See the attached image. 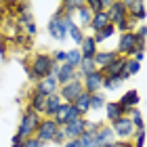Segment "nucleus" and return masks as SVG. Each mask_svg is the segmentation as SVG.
Returning <instances> with one entry per match:
<instances>
[{
    "label": "nucleus",
    "instance_id": "nucleus-1",
    "mask_svg": "<svg viewBox=\"0 0 147 147\" xmlns=\"http://www.w3.org/2000/svg\"><path fill=\"white\" fill-rule=\"evenodd\" d=\"M74 17L67 15V13H63V11H57L55 15H53L49 19V23H46V30H49V36L53 40H59V42H63L65 38H67L69 34V30L74 28Z\"/></svg>",
    "mask_w": 147,
    "mask_h": 147
},
{
    "label": "nucleus",
    "instance_id": "nucleus-2",
    "mask_svg": "<svg viewBox=\"0 0 147 147\" xmlns=\"http://www.w3.org/2000/svg\"><path fill=\"white\" fill-rule=\"evenodd\" d=\"M53 59L49 53H36L34 57H32L30 61V67H28V76L30 80H34V82H38V80H42L46 76H53Z\"/></svg>",
    "mask_w": 147,
    "mask_h": 147
},
{
    "label": "nucleus",
    "instance_id": "nucleus-3",
    "mask_svg": "<svg viewBox=\"0 0 147 147\" xmlns=\"http://www.w3.org/2000/svg\"><path fill=\"white\" fill-rule=\"evenodd\" d=\"M40 120H42V118H40L36 111L25 109V111H23V116H21V122H19V128H17L15 135H17V137H21L23 141H25V139H30V137H34V132H36V128H38Z\"/></svg>",
    "mask_w": 147,
    "mask_h": 147
},
{
    "label": "nucleus",
    "instance_id": "nucleus-4",
    "mask_svg": "<svg viewBox=\"0 0 147 147\" xmlns=\"http://www.w3.org/2000/svg\"><path fill=\"white\" fill-rule=\"evenodd\" d=\"M109 128H111L116 141H132V137H135V132H137V128L132 126V122H130L128 116L118 118L116 122L109 124Z\"/></svg>",
    "mask_w": 147,
    "mask_h": 147
},
{
    "label": "nucleus",
    "instance_id": "nucleus-5",
    "mask_svg": "<svg viewBox=\"0 0 147 147\" xmlns=\"http://www.w3.org/2000/svg\"><path fill=\"white\" fill-rule=\"evenodd\" d=\"M59 128H61V126H57L53 118H42L40 124H38V128H36V132H34V139H38L42 145L53 143V137L57 135Z\"/></svg>",
    "mask_w": 147,
    "mask_h": 147
},
{
    "label": "nucleus",
    "instance_id": "nucleus-6",
    "mask_svg": "<svg viewBox=\"0 0 147 147\" xmlns=\"http://www.w3.org/2000/svg\"><path fill=\"white\" fill-rule=\"evenodd\" d=\"M139 49V42L135 38V32H126V34H120V40H118V57H124V59H130L135 55V51Z\"/></svg>",
    "mask_w": 147,
    "mask_h": 147
},
{
    "label": "nucleus",
    "instance_id": "nucleus-7",
    "mask_svg": "<svg viewBox=\"0 0 147 147\" xmlns=\"http://www.w3.org/2000/svg\"><path fill=\"white\" fill-rule=\"evenodd\" d=\"M82 92H84V88H82V80L76 78V80H71V82H67V84L59 86L57 95L61 97L63 103H74L80 95H82Z\"/></svg>",
    "mask_w": 147,
    "mask_h": 147
},
{
    "label": "nucleus",
    "instance_id": "nucleus-8",
    "mask_svg": "<svg viewBox=\"0 0 147 147\" xmlns=\"http://www.w3.org/2000/svg\"><path fill=\"white\" fill-rule=\"evenodd\" d=\"M78 118H82V116H80V111L74 107L71 103H61V107H59L57 113L53 116L57 126H65V124H69V122H74V120H78Z\"/></svg>",
    "mask_w": 147,
    "mask_h": 147
},
{
    "label": "nucleus",
    "instance_id": "nucleus-9",
    "mask_svg": "<svg viewBox=\"0 0 147 147\" xmlns=\"http://www.w3.org/2000/svg\"><path fill=\"white\" fill-rule=\"evenodd\" d=\"M82 88L88 95H97V92H103V74L101 71H92L88 76L82 78Z\"/></svg>",
    "mask_w": 147,
    "mask_h": 147
},
{
    "label": "nucleus",
    "instance_id": "nucleus-10",
    "mask_svg": "<svg viewBox=\"0 0 147 147\" xmlns=\"http://www.w3.org/2000/svg\"><path fill=\"white\" fill-rule=\"evenodd\" d=\"M53 76H55L59 86H63V84H67V82H71V80L78 78L76 76V69L69 67V65H65V63H61V65L55 63V65H53Z\"/></svg>",
    "mask_w": 147,
    "mask_h": 147
},
{
    "label": "nucleus",
    "instance_id": "nucleus-11",
    "mask_svg": "<svg viewBox=\"0 0 147 147\" xmlns=\"http://www.w3.org/2000/svg\"><path fill=\"white\" fill-rule=\"evenodd\" d=\"M139 101H141V99H139V92H137V90H126L116 103L120 105V111H122V116H128V111H130L132 107H137Z\"/></svg>",
    "mask_w": 147,
    "mask_h": 147
},
{
    "label": "nucleus",
    "instance_id": "nucleus-12",
    "mask_svg": "<svg viewBox=\"0 0 147 147\" xmlns=\"http://www.w3.org/2000/svg\"><path fill=\"white\" fill-rule=\"evenodd\" d=\"M34 90H38L40 95H44V97H51V95H57L59 84H57L55 76H46V78H42V80H38V82H36Z\"/></svg>",
    "mask_w": 147,
    "mask_h": 147
},
{
    "label": "nucleus",
    "instance_id": "nucleus-13",
    "mask_svg": "<svg viewBox=\"0 0 147 147\" xmlns=\"http://www.w3.org/2000/svg\"><path fill=\"white\" fill-rule=\"evenodd\" d=\"M107 15H109V21L113 25H120L122 21H126V17H128V13L124 9V2L122 0H113L111 6L107 9Z\"/></svg>",
    "mask_w": 147,
    "mask_h": 147
},
{
    "label": "nucleus",
    "instance_id": "nucleus-14",
    "mask_svg": "<svg viewBox=\"0 0 147 147\" xmlns=\"http://www.w3.org/2000/svg\"><path fill=\"white\" fill-rule=\"evenodd\" d=\"M61 128H63L67 139H80V135H82L84 128H86V118H78V120H74V122L61 126Z\"/></svg>",
    "mask_w": 147,
    "mask_h": 147
},
{
    "label": "nucleus",
    "instance_id": "nucleus-15",
    "mask_svg": "<svg viewBox=\"0 0 147 147\" xmlns=\"http://www.w3.org/2000/svg\"><path fill=\"white\" fill-rule=\"evenodd\" d=\"M109 23H111V21H109L107 11H99V13H92V19H90L88 30L92 32V34H97V32H101L103 28H107Z\"/></svg>",
    "mask_w": 147,
    "mask_h": 147
},
{
    "label": "nucleus",
    "instance_id": "nucleus-16",
    "mask_svg": "<svg viewBox=\"0 0 147 147\" xmlns=\"http://www.w3.org/2000/svg\"><path fill=\"white\" fill-rule=\"evenodd\" d=\"M80 49V55H82V59H92L99 53V46H97V42L92 40V36L90 34H86L84 36V40H82V44L78 46Z\"/></svg>",
    "mask_w": 147,
    "mask_h": 147
},
{
    "label": "nucleus",
    "instance_id": "nucleus-17",
    "mask_svg": "<svg viewBox=\"0 0 147 147\" xmlns=\"http://www.w3.org/2000/svg\"><path fill=\"white\" fill-rule=\"evenodd\" d=\"M116 57H118L116 49H111V51H101V49H99V53H97L95 57H92V61H95L97 69L101 71V69L105 67V65H109V63H111V61H113V59H116Z\"/></svg>",
    "mask_w": 147,
    "mask_h": 147
},
{
    "label": "nucleus",
    "instance_id": "nucleus-18",
    "mask_svg": "<svg viewBox=\"0 0 147 147\" xmlns=\"http://www.w3.org/2000/svg\"><path fill=\"white\" fill-rule=\"evenodd\" d=\"M44 105H46V97L40 95L38 90H32L30 92V105H28V109L36 111L38 116H42V113H44Z\"/></svg>",
    "mask_w": 147,
    "mask_h": 147
},
{
    "label": "nucleus",
    "instance_id": "nucleus-19",
    "mask_svg": "<svg viewBox=\"0 0 147 147\" xmlns=\"http://www.w3.org/2000/svg\"><path fill=\"white\" fill-rule=\"evenodd\" d=\"M90 19H92V13L86 9V6H82V9H78L76 13H74V23H76L82 32H84V30H88Z\"/></svg>",
    "mask_w": 147,
    "mask_h": 147
},
{
    "label": "nucleus",
    "instance_id": "nucleus-20",
    "mask_svg": "<svg viewBox=\"0 0 147 147\" xmlns=\"http://www.w3.org/2000/svg\"><path fill=\"white\" fill-rule=\"evenodd\" d=\"M61 97H59V95H51V97H46V105H44V113H42V116L44 118H53V116H55V113H57V109L59 107H61Z\"/></svg>",
    "mask_w": 147,
    "mask_h": 147
},
{
    "label": "nucleus",
    "instance_id": "nucleus-21",
    "mask_svg": "<svg viewBox=\"0 0 147 147\" xmlns=\"http://www.w3.org/2000/svg\"><path fill=\"white\" fill-rule=\"evenodd\" d=\"M124 61H126L124 57H116L109 65H105V67L101 69V74H103V76H118V78H120L122 67H124Z\"/></svg>",
    "mask_w": 147,
    "mask_h": 147
},
{
    "label": "nucleus",
    "instance_id": "nucleus-22",
    "mask_svg": "<svg viewBox=\"0 0 147 147\" xmlns=\"http://www.w3.org/2000/svg\"><path fill=\"white\" fill-rule=\"evenodd\" d=\"M95 141H97V145H99V147L116 141V139H113V132H111V128H109L107 124H103L101 128H99V130L95 132Z\"/></svg>",
    "mask_w": 147,
    "mask_h": 147
},
{
    "label": "nucleus",
    "instance_id": "nucleus-23",
    "mask_svg": "<svg viewBox=\"0 0 147 147\" xmlns=\"http://www.w3.org/2000/svg\"><path fill=\"white\" fill-rule=\"evenodd\" d=\"M74 105V107H76L78 111H80V116H86V113H88L90 111V95H88V92H82V95H80L78 99H76V101H74L71 103Z\"/></svg>",
    "mask_w": 147,
    "mask_h": 147
},
{
    "label": "nucleus",
    "instance_id": "nucleus-24",
    "mask_svg": "<svg viewBox=\"0 0 147 147\" xmlns=\"http://www.w3.org/2000/svg\"><path fill=\"white\" fill-rule=\"evenodd\" d=\"M105 120L111 124V122H116L118 118H122V111H120V105L116 103V101H107L105 103Z\"/></svg>",
    "mask_w": 147,
    "mask_h": 147
},
{
    "label": "nucleus",
    "instance_id": "nucleus-25",
    "mask_svg": "<svg viewBox=\"0 0 147 147\" xmlns=\"http://www.w3.org/2000/svg\"><path fill=\"white\" fill-rule=\"evenodd\" d=\"M80 63H82V55H80V49H69L65 51V65H69V67L78 69Z\"/></svg>",
    "mask_w": 147,
    "mask_h": 147
},
{
    "label": "nucleus",
    "instance_id": "nucleus-26",
    "mask_svg": "<svg viewBox=\"0 0 147 147\" xmlns=\"http://www.w3.org/2000/svg\"><path fill=\"white\" fill-rule=\"evenodd\" d=\"M92 71H97L95 61H92V59H82L80 67L76 69V76H78V80H82L84 76H88V74H92Z\"/></svg>",
    "mask_w": 147,
    "mask_h": 147
},
{
    "label": "nucleus",
    "instance_id": "nucleus-27",
    "mask_svg": "<svg viewBox=\"0 0 147 147\" xmlns=\"http://www.w3.org/2000/svg\"><path fill=\"white\" fill-rule=\"evenodd\" d=\"M113 34H116V25H113V23H109L107 28H103L101 32H97V34H90V36H92V40H95V42H97V46H99L101 42H105L107 38H111Z\"/></svg>",
    "mask_w": 147,
    "mask_h": 147
},
{
    "label": "nucleus",
    "instance_id": "nucleus-28",
    "mask_svg": "<svg viewBox=\"0 0 147 147\" xmlns=\"http://www.w3.org/2000/svg\"><path fill=\"white\" fill-rule=\"evenodd\" d=\"M82 6H84V0H65V2H61V11L74 17V13L82 9Z\"/></svg>",
    "mask_w": 147,
    "mask_h": 147
},
{
    "label": "nucleus",
    "instance_id": "nucleus-29",
    "mask_svg": "<svg viewBox=\"0 0 147 147\" xmlns=\"http://www.w3.org/2000/svg\"><path fill=\"white\" fill-rule=\"evenodd\" d=\"M105 103H107V97L103 95V92H97V95H90V111H99L105 107Z\"/></svg>",
    "mask_w": 147,
    "mask_h": 147
},
{
    "label": "nucleus",
    "instance_id": "nucleus-30",
    "mask_svg": "<svg viewBox=\"0 0 147 147\" xmlns=\"http://www.w3.org/2000/svg\"><path fill=\"white\" fill-rule=\"evenodd\" d=\"M122 84V80L118 76H103V90H116Z\"/></svg>",
    "mask_w": 147,
    "mask_h": 147
},
{
    "label": "nucleus",
    "instance_id": "nucleus-31",
    "mask_svg": "<svg viewBox=\"0 0 147 147\" xmlns=\"http://www.w3.org/2000/svg\"><path fill=\"white\" fill-rule=\"evenodd\" d=\"M84 36H86V32H82V30L78 28V25H74V28L69 30V34H67V38H71V40H74V44H76V49H78L80 44H82Z\"/></svg>",
    "mask_w": 147,
    "mask_h": 147
},
{
    "label": "nucleus",
    "instance_id": "nucleus-32",
    "mask_svg": "<svg viewBox=\"0 0 147 147\" xmlns=\"http://www.w3.org/2000/svg\"><path fill=\"white\" fill-rule=\"evenodd\" d=\"M80 147H99L97 145V141H95V135H92V132H82V135H80Z\"/></svg>",
    "mask_w": 147,
    "mask_h": 147
},
{
    "label": "nucleus",
    "instance_id": "nucleus-33",
    "mask_svg": "<svg viewBox=\"0 0 147 147\" xmlns=\"http://www.w3.org/2000/svg\"><path fill=\"white\" fill-rule=\"evenodd\" d=\"M135 38H137L139 44H145V38H147V28L145 25H141V28L135 30Z\"/></svg>",
    "mask_w": 147,
    "mask_h": 147
},
{
    "label": "nucleus",
    "instance_id": "nucleus-34",
    "mask_svg": "<svg viewBox=\"0 0 147 147\" xmlns=\"http://www.w3.org/2000/svg\"><path fill=\"white\" fill-rule=\"evenodd\" d=\"M132 139H135V147H143V141H145V128H143V130H137Z\"/></svg>",
    "mask_w": 147,
    "mask_h": 147
},
{
    "label": "nucleus",
    "instance_id": "nucleus-35",
    "mask_svg": "<svg viewBox=\"0 0 147 147\" xmlns=\"http://www.w3.org/2000/svg\"><path fill=\"white\" fill-rule=\"evenodd\" d=\"M65 141H67V137H65V132H63V128H59V130H57V135L53 137V143H57V145H63Z\"/></svg>",
    "mask_w": 147,
    "mask_h": 147
},
{
    "label": "nucleus",
    "instance_id": "nucleus-36",
    "mask_svg": "<svg viewBox=\"0 0 147 147\" xmlns=\"http://www.w3.org/2000/svg\"><path fill=\"white\" fill-rule=\"evenodd\" d=\"M23 147H44V145L40 143L38 139H34V137H30V139H25V141H23Z\"/></svg>",
    "mask_w": 147,
    "mask_h": 147
},
{
    "label": "nucleus",
    "instance_id": "nucleus-37",
    "mask_svg": "<svg viewBox=\"0 0 147 147\" xmlns=\"http://www.w3.org/2000/svg\"><path fill=\"white\" fill-rule=\"evenodd\" d=\"M61 147H80V141H78V139H67Z\"/></svg>",
    "mask_w": 147,
    "mask_h": 147
},
{
    "label": "nucleus",
    "instance_id": "nucleus-38",
    "mask_svg": "<svg viewBox=\"0 0 147 147\" xmlns=\"http://www.w3.org/2000/svg\"><path fill=\"white\" fill-rule=\"evenodd\" d=\"M11 147H23V139L21 137H13V141H11Z\"/></svg>",
    "mask_w": 147,
    "mask_h": 147
},
{
    "label": "nucleus",
    "instance_id": "nucleus-39",
    "mask_svg": "<svg viewBox=\"0 0 147 147\" xmlns=\"http://www.w3.org/2000/svg\"><path fill=\"white\" fill-rule=\"evenodd\" d=\"M101 147H120L118 141H113V143H107V145H101Z\"/></svg>",
    "mask_w": 147,
    "mask_h": 147
}]
</instances>
